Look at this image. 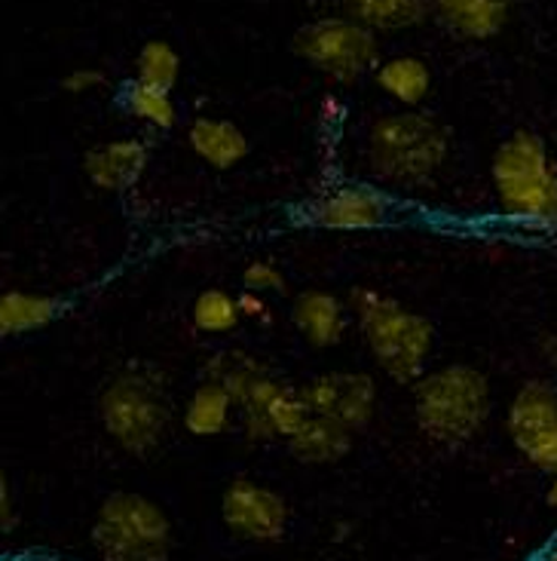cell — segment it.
Instances as JSON below:
<instances>
[{"mask_svg":"<svg viewBox=\"0 0 557 561\" xmlns=\"http://www.w3.org/2000/svg\"><path fill=\"white\" fill-rule=\"evenodd\" d=\"M451 136L432 114L402 111L380 117L368 136V167L380 182L417 187L444 167Z\"/></svg>","mask_w":557,"mask_h":561,"instance_id":"cell-1","label":"cell"},{"mask_svg":"<svg viewBox=\"0 0 557 561\" xmlns=\"http://www.w3.org/2000/svg\"><path fill=\"white\" fill-rule=\"evenodd\" d=\"M494 187L514 218L557 225V163L536 133H514L494 153Z\"/></svg>","mask_w":557,"mask_h":561,"instance_id":"cell-2","label":"cell"},{"mask_svg":"<svg viewBox=\"0 0 557 561\" xmlns=\"http://www.w3.org/2000/svg\"><path fill=\"white\" fill-rule=\"evenodd\" d=\"M352 307L362 325L364 344L374 353L376 365L398 383L420 378L426 356L432 350L429 319L405 310L398 301L371 288H356Z\"/></svg>","mask_w":557,"mask_h":561,"instance_id":"cell-3","label":"cell"},{"mask_svg":"<svg viewBox=\"0 0 557 561\" xmlns=\"http://www.w3.org/2000/svg\"><path fill=\"white\" fill-rule=\"evenodd\" d=\"M102 424L111 439L132 455L153 451L169 426L166 378L151 365H132L98 399Z\"/></svg>","mask_w":557,"mask_h":561,"instance_id":"cell-4","label":"cell"},{"mask_svg":"<svg viewBox=\"0 0 557 561\" xmlns=\"http://www.w3.org/2000/svg\"><path fill=\"white\" fill-rule=\"evenodd\" d=\"M490 390L481 371L448 365L417 387V424L438 445H463L487 421Z\"/></svg>","mask_w":557,"mask_h":561,"instance_id":"cell-5","label":"cell"},{"mask_svg":"<svg viewBox=\"0 0 557 561\" xmlns=\"http://www.w3.org/2000/svg\"><path fill=\"white\" fill-rule=\"evenodd\" d=\"M92 547L102 561H169L172 525L153 501L120 491L98 506Z\"/></svg>","mask_w":557,"mask_h":561,"instance_id":"cell-6","label":"cell"},{"mask_svg":"<svg viewBox=\"0 0 557 561\" xmlns=\"http://www.w3.org/2000/svg\"><path fill=\"white\" fill-rule=\"evenodd\" d=\"M291 49L298 59L337 83H356L359 77L380 68L376 34L347 15H328V19L306 22L291 37Z\"/></svg>","mask_w":557,"mask_h":561,"instance_id":"cell-7","label":"cell"},{"mask_svg":"<svg viewBox=\"0 0 557 561\" xmlns=\"http://www.w3.org/2000/svg\"><path fill=\"white\" fill-rule=\"evenodd\" d=\"M509 433L533 467L557 472V393L530 380L509 409Z\"/></svg>","mask_w":557,"mask_h":561,"instance_id":"cell-8","label":"cell"},{"mask_svg":"<svg viewBox=\"0 0 557 561\" xmlns=\"http://www.w3.org/2000/svg\"><path fill=\"white\" fill-rule=\"evenodd\" d=\"M242 409V424L252 439H291L310 417L313 409L306 402V393L298 387H288L272 375L257 380L255 390L245 396Z\"/></svg>","mask_w":557,"mask_h":561,"instance_id":"cell-9","label":"cell"},{"mask_svg":"<svg viewBox=\"0 0 557 561\" xmlns=\"http://www.w3.org/2000/svg\"><path fill=\"white\" fill-rule=\"evenodd\" d=\"M221 518L227 531L248 543H276L286 537L288 506L270 488L236 479L230 482L221 501Z\"/></svg>","mask_w":557,"mask_h":561,"instance_id":"cell-10","label":"cell"},{"mask_svg":"<svg viewBox=\"0 0 557 561\" xmlns=\"http://www.w3.org/2000/svg\"><path fill=\"white\" fill-rule=\"evenodd\" d=\"M313 414H322L334 424L347 426L349 433L362 430L371 421L376 402V387L368 375L337 371L303 387Z\"/></svg>","mask_w":557,"mask_h":561,"instance_id":"cell-11","label":"cell"},{"mask_svg":"<svg viewBox=\"0 0 557 561\" xmlns=\"http://www.w3.org/2000/svg\"><path fill=\"white\" fill-rule=\"evenodd\" d=\"M310 218L328 230H371L386 221V199L368 187H337L313 203Z\"/></svg>","mask_w":557,"mask_h":561,"instance_id":"cell-12","label":"cell"},{"mask_svg":"<svg viewBox=\"0 0 557 561\" xmlns=\"http://www.w3.org/2000/svg\"><path fill=\"white\" fill-rule=\"evenodd\" d=\"M441 28L460 41H490L509 25L512 0H429Z\"/></svg>","mask_w":557,"mask_h":561,"instance_id":"cell-13","label":"cell"},{"mask_svg":"<svg viewBox=\"0 0 557 561\" xmlns=\"http://www.w3.org/2000/svg\"><path fill=\"white\" fill-rule=\"evenodd\" d=\"M86 179L102 191H129L148 169V148L136 138H117L102 148H92L83 160Z\"/></svg>","mask_w":557,"mask_h":561,"instance_id":"cell-14","label":"cell"},{"mask_svg":"<svg viewBox=\"0 0 557 561\" xmlns=\"http://www.w3.org/2000/svg\"><path fill=\"white\" fill-rule=\"evenodd\" d=\"M187 141H190L196 157L202 163H209L211 169H218V172L233 169L248 157V138H245V133L236 123L230 121L199 117V121L190 123Z\"/></svg>","mask_w":557,"mask_h":561,"instance_id":"cell-15","label":"cell"},{"mask_svg":"<svg viewBox=\"0 0 557 561\" xmlns=\"http://www.w3.org/2000/svg\"><path fill=\"white\" fill-rule=\"evenodd\" d=\"M291 322L301 329V334L313 347H334L344 332H347V319H344V304L337 301L328 291H303L301 298L291 307Z\"/></svg>","mask_w":557,"mask_h":561,"instance_id":"cell-16","label":"cell"},{"mask_svg":"<svg viewBox=\"0 0 557 561\" xmlns=\"http://www.w3.org/2000/svg\"><path fill=\"white\" fill-rule=\"evenodd\" d=\"M347 19L371 31L414 28L432 15L429 0H337Z\"/></svg>","mask_w":557,"mask_h":561,"instance_id":"cell-17","label":"cell"},{"mask_svg":"<svg viewBox=\"0 0 557 561\" xmlns=\"http://www.w3.org/2000/svg\"><path fill=\"white\" fill-rule=\"evenodd\" d=\"M352 448V433L347 426L334 424L322 414H313L306 424L288 439V451L303 460V463H334L349 455Z\"/></svg>","mask_w":557,"mask_h":561,"instance_id":"cell-18","label":"cell"},{"mask_svg":"<svg viewBox=\"0 0 557 561\" xmlns=\"http://www.w3.org/2000/svg\"><path fill=\"white\" fill-rule=\"evenodd\" d=\"M233 399L227 393L224 387L218 380H206L187 402V411H184V426L190 436H221L227 426H230V417H233Z\"/></svg>","mask_w":557,"mask_h":561,"instance_id":"cell-19","label":"cell"},{"mask_svg":"<svg viewBox=\"0 0 557 561\" xmlns=\"http://www.w3.org/2000/svg\"><path fill=\"white\" fill-rule=\"evenodd\" d=\"M376 87L392 95L402 105H420L422 99L432 90V75L426 68V61L414 56H398V59L383 61L376 68Z\"/></svg>","mask_w":557,"mask_h":561,"instance_id":"cell-20","label":"cell"},{"mask_svg":"<svg viewBox=\"0 0 557 561\" xmlns=\"http://www.w3.org/2000/svg\"><path fill=\"white\" fill-rule=\"evenodd\" d=\"M61 301L49 295H28V291H7L0 298V332L22 334L44 329L53 319L59 317Z\"/></svg>","mask_w":557,"mask_h":561,"instance_id":"cell-21","label":"cell"},{"mask_svg":"<svg viewBox=\"0 0 557 561\" xmlns=\"http://www.w3.org/2000/svg\"><path fill=\"white\" fill-rule=\"evenodd\" d=\"M117 105L132 114L136 121L148 123L153 129H172L175 121H178V111H175V102H172V92L156 90V87H148L141 80H126L117 92Z\"/></svg>","mask_w":557,"mask_h":561,"instance_id":"cell-22","label":"cell"},{"mask_svg":"<svg viewBox=\"0 0 557 561\" xmlns=\"http://www.w3.org/2000/svg\"><path fill=\"white\" fill-rule=\"evenodd\" d=\"M182 77V56L175 53V46L166 41H148L138 49L136 59V80L156 87V90H175Z\"/></svg>","mask_w":557,"mask_h":561,"instance_id":"cell-23","label":"cell"},{"mask_svg":"<svg viewBox=\"0 0 557 561\" xmlns=\"http://www.w3.org/2000/svg\"><path fill=\"white\" fill-rule=\"evenodd\" d=\"M240 319V301L230 298L224 288H206L194 301V325L199 332L224 334L230 329H236Z\"/></svg>","mask_w":557,"mask_h":561,"instance_id":"cell-24","label":"cell"},{"mask_svg":"<svg viewBox=\"0 0 557 561\" xmlns=\"http://www.w3.org/2000/svg\"><path fill=\"white\" fill-rule=\"evenodd\" d=\"M242 283L248 291H279V288H286V276L279 274V267L276 264H267V261H255V264H248L245 271H242Z\"/></svg>","mask_w":557,"mask_h":561,"instance_id":"cell-25","label":"cell"},{"mask_svg":"<svg viewBox=\"0 0 557 561\" xmlns=\"http://www.w3.org/2000/svg\"><path fill=\"white\" fill-rule=\"evenodd\" d=\"M107 77L102 71H95V68H80L74 75H68L61 80V90L65 92H74V95H83V92L98 90V87H105Z\"/></svg>","mask_w":557,"mask_h":561,"instance_id":"cell-26","label":"cell"},{"mask_svg":"<svg viewBox=\"0 0 557 561\" xmlns=\"http://www.w3.org/2000/svg\"><path fill=\"white\" fill-rule=\"evenodd\" d=\"M242 317H264L267 313V304L257 298V291H245L240 298Z\"/></svg>","mask_w":557,"mask_h":561,"instance_id":"cell-27","label":"cell"},{"mask_svg":"<svg viewBox=\"0 0 557 561\" xmlns=\"http://www.w3.org/2000/svg\"><path fill=\"white\" fill-rule=\"evenodd\" d=\"M0 510H3L0 513L3 516V531H10L13 528V503H10V485L7 482L0 485Z\"/></svg>","mask_w":557,"mask_h":561,"instance_id":"cell-28","label":"cell"},{"mask_svg":"<svg viewBox=\"0 0 557 561\" xmlns=\"http://www.w3.org/2000/svg\"><path fill=\"white\" fill-rule=\"evenodd\" d=\"M548 503L557 506V472H555V479H552V488H548Z\"/></svg>","mask_w":557,"mask_h":561,"instance_id":"cell-29","label":"cell"},{"mask_svg":"<svg viewBox=\"0 0 557 561\" xmlns=\"http://www.w3.org/2000/svg\"><path fill=\"white\" fill-rule=\"evenodd\" d=\"M543 561H557V549H555V552H548V556H545Z\"/></svg>","mask_w":557,"mask_h":561,"instance_id":"cell-30","label":"cell"}]
</instances>
